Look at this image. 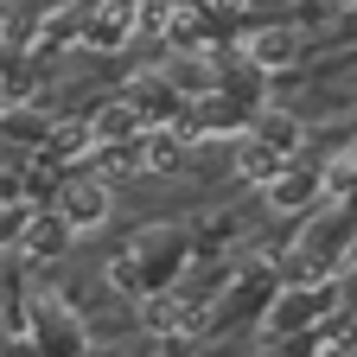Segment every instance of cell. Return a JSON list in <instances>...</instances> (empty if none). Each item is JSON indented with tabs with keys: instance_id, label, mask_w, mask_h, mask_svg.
<instances>
[{
	"instance_id": "1",
	"label": "cell",
	"mask_w": 357,
	"mask_h": 357,
	"mask_svg": "<svg viewBox=\"0 0 357 357\" xmlns=\"http://www.w3.org/2000/svg\"><path fill=\"white\" fill-rule=\"evenodd\" d=\"M58 217L70 223V230H96V223L109 217V192L96 185V178H77V185L58 198Z\"/></svg>"
},
{
	"instance_id": "2",
	"label": "cell",
	"mask_w": 357,
	"mask_h": 357,
	"mask_svg": "<svg viewBox=\"0 0 357 357\" xmlns=\"http://www.w3.org/2000/svg\"><path fill=\"white\" fill-rule=\"evenodd\" d=\"M64 236H70V223H64V217H58V223H52V217H38V223H26L20 249H26V255H58Z\"/></svg>"
},
{
	"instance_id": "3",
	"label": "cell",
	"mask_w": 357,
	"mask_h": 357,
	"mask_svg": "<svg viewBox=\"0 0 357 357\" xmlns=\"http://www.w3.org/2000/svg\"><path fill=\"white\" fill-rule=\"evenodd\" d=\"M249 58L255 64H294V32H261L249 45Z\"/></svg>"
},
{
	"instance_id": "4",
	"label": "cell",
	"mask_w": 357,
	"mask_h": 357,
	"mask_svg": "<svg viewBox=\"0 0 357 357\" xmlns=\"http://www.w3.org/2000/svg\"><path fill=\"white\" fill-rule=\"evenodd\" d=\"M243 172H249V178H275L281 160H275V153H261V141H249V147H243Z\"/></svg>"
},
{
	"instance_id": "5",
	"label": "cell",
	"mask_w": 357,
	"mask_h": 357,
	"mask_svg": "<svg viewBox=\"0 0 357 357\" xmlns=\"http://www.w3.org/2000/svg\"><path fill=\"white\" fill-rule=\"evenodd\" d=\"M255 141H275V147H294V141H300V128H294L287 115H268V121L255 128Z\"/></svg>"
},
{
	"instance_id": "6",
	"label": "cell",
	"mask_w": 357,
	"mask_h": 357,
	"mask_svg": "<svg viewBox=\"0 0 357 357\" xmlns=\"http://www.w3.org/2000/svg\"><path fill=\"white\" fill-rule=\"evenodd\" d=\"M26 236V211H7L0 204V243H20Z\"/></svg>"
},
{
	"instance_id": "7",
	"label": "cell",
	"mask_w": 357,
	"mask_h": 357,
	"mask_svg": "<svg viewBox=\"0 0 357 357\" xmlns=\"http://www.w3.org/2000/svg\"><path fill=\"white\" fill-rule=\"evenodd\" d=\"M141 160H147V166H172V160H178V147H172V141H147V153H141Z\"/></svg>"
},
{
	"instance_id": "8",
	"label": "cell",
	"mask_w": 357,
	"mask_h": 357,
	"mask_svg": "<svg viewBox=\"0 0 357 357\" xmlns=\"http://www.w3.org/2000/svg\"><path fill=\"white\" fill-rule=\"evenodd\" d=\"M0 357H26V344H7V351H0Z\"/></svg>"
}]
</instances>
